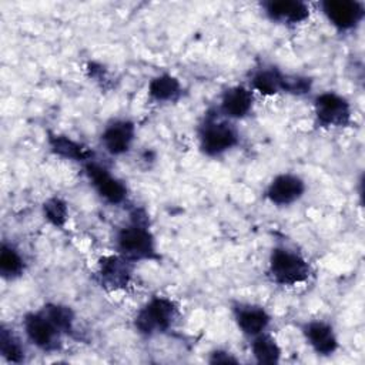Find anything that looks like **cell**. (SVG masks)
<instances>
[{"label":"cell","mask_w":365,"mask_h":365,"mask_svg":"<svg viewBox=\"0 0 365 365\" xmlns=\"http://www.w3.org/2000/svg\"><path fill=\"white\" fill-rule=\"evenodd\" d=\"M265 16L279 24L297 26L309 17V6L297 0H271L261 4Z\"/></svg>","instance_id":"obj_11"},{"label":"cell","mask_w":365,"mask_h":365,"mask_svg":"<svg viewBox=\"0 0 365 365\" xmlns=\"http://www.w3.org/2000/svg\"><path fill=\"white\" fill-rule=\"evenodd\" d=\"M24 272V259L21 254L6 242L1 244L0 250V274L6 279L19 278Z\"/></svg>","instance_id":"obj_20"},{"label":"cell","mask_w":365,"mask_h":365,"mask_svg":"<svg viewBox=\"0 0 365 365\" xmlns=\"http://www.w3.org/2000/svg\"><path fill=\"white\" fill-rule=\"evenodd\" d=\"M305 192V182L301 177L291 173L275 175L265 188L267 200L278 207L298 201Z\"/></svg>","instance_id":"obj_9"},{"label":"cell","mask_w":365,"mask_h":365,"mask_svg":"<svg viewBox=\"0 0 365 365\" xmlns=\"http://www.w3.org/2000/svg\"><path fill=\"white\" fill-rule=\"evenodd\" d=\"M47 143H48L51 153H54L56 155L66 158V160L87 163L93 157V151L88 147L70 138L68 135L48 134Z\"/></svg>","instance_id":"obj_16"},{"label":"cell","mask_w":365,"mask_h":365,"mask_svg":"<svg viewBox=\"0 0 365 365\" xmlns=\"http://www.w3.org/2000/svg\"><path fill=\"white\" fill-rule=\"evenodd\" d=\"M268 274L274 282L291 287L307 281L311 275V268L299 252L285 247H277L269 255Z\"/></svg>","instance_id":"obj_1"},{"label":"cell","mask_w":365,"mask_h":365,"mask_svg":"<svg viewBox=\"0 0 365 365\" xmlns=\"http://www.w3.org/2000/svg\"><path fill=\"white\" fill-rule=\"evenodd\" d=\"M43 214H44V218L53 227L63 228L68 218V208H67V204L61 198L51 197L47 201H44Z\"/></svg>","instance_id":"obj_23"},{"label":"cell","mask_w":365,"mask_h":365,"mask_svg":"<svg viewBox=\"0 0 365 365\" xmlns=\"http://www.w3.org/2000/svg\"><path fill=\"white\" fill-rule=\"evenodd\" d=\"M135 138V125L130 120H114L101 133V144L111 155L125 154Z\"/></svg>","instance_id":"obj_12"},{"label":"cell","mask_w":365,"mask_h":365,"mask_svg":"<svg viewBox=\"0 0 365 365\" xmlns=\"http://www.w3.org/2000/svg\"><path fill=\"white\" fill-rule=\"evenodd\" d=\"M177 305L167 297H153L137 312L135 329L147 336L165 332L177 318Z\"/></svg>","instance_id":"obj_4"},{"label":"cell","mask_w":365,"mask_h":365,"mask_svg":"<svg viewBox=\"0 0 365 365\" xmlns=\"http://www.w3.org/2000/svg\"><path fill=\"white\" fill-rule=\"evenodd\" d=\"M234 319L238 329L251 338L262 334L271 322L267 309L254 304H237L234 307Z\"/></svg>","instance_id":"obj_14"},{"label":"cell","mask_w":365,"mask_h":365,"mask_svg":"<svg viewBox=\"0 0 365 365\" xmlns=\"http://www.w3.org/2000/svg\"><path fill=\"white\" fill-rule=\"evenodd\" d=\"M251 352L258 364H277L281 359V348L278 342L265 332L252 336Z\"/></svg>","instance_id":"obj_19"},{"label":"cell","mask_w":365,"mask_h":365,"mask_svg":"<svg viewBox=\"0 0 365 365\" xmlns=\"http://www.w3.org/2000/svg\"><path fill=\"white\" fill-rule=\"evenodd\" d=\"M23 328L30 342L38 349L51 352L60 348L63 334L44 315L41 309L36 312H29L23 319Z\"/></svg>","instance_id":"obj_6"},{"label":"cell","mask_w":365,"mask_h":365,"mask_svg":"<svg viewBox=\"0 0 365 365\" xmlns=\"http://www.w3.org/2000/svg\"><path fill=\"white\" fill-rule=\"evenodd\" d=\"M211 364H237V358L232 356V354H230L228 351H222V349H215L210 354V359Z\"/></svg>","instance_id":"obj_24"},{"label":"cell","mask_w":365,"mask_h":365,"mask_svg":"<svg viewBox=\"0 0 365 365\" xmlns=\"http://www.w3.org/2000/svg\"><path fill=\"white\" fill-rule=\"evenodd\" d=\"M314 115L321 127H346L352 121L349 101L335 91H324L315 97Z\"/></svg>","instance_id":"obj_5"},{"label":"cell","mask_w":365,"mask_h":365,"mask_svg":"<svg viewBox=\"0 0 365 365\" xmlns=\"http://www.w3.org/2000/svg\"><path fill=\"white\" fill-rule=\"evenodd\" d=\"M321 10L329 24L339 31L356 29L365 16V4L354 0H327L321 3Z\"/></svg>","instance_id":"obj_7"},{"label":"cell","mask_w":365,"mask_h":365,"mask_svg":"<svg viewBox=\"0 0 365 365\" xmlns=\"http://www.w3.org/2000/svg\"><path fill=\"white\" fill-rule=\"evenodd\" d=\"M198 141L205 155L217 157L234 148L240 141V134L235 127L217 114H205L198 131Z\"/></svg>","instance_id":"obj_3"},{"label":"cell","mask_w":365,"mask_h":365,"mask_svg":"<svg viewBox=\"0 0 365 365\" xmlns=\"http://www.w3.org/2000/svg\"><path fill=\"white\" fill-rule=\"evenodd\" d=\"M115 248L120 255L130 259H153L157 257L155 240L147 225L141 221H133L121 227L115 234Z\"/></svg>","instance_id":"obj_2"},{"label":"cell","mask_w":365,"mask_h":365,"mask_svg":"<svg viewBox=\"0 0 365 365\" xmlns=\"http://www.w3.org/2000/svg\"><path fill=\"white\" fill-rule=\"evenodd\" d=\"M86 174L97 191V194L107 201L108 204L117 205L121 204L127 198V187L125 184L114 177L106 167L98 163L87 161L86 163Z\"/></svg>","instance_id":"obj_8"},{"label":"cell","mask_w":365,"mask_h":365,"mask_svg":"<svg viewBox=\"0 0 365 365\" xmlns=\"http://www.w3.org/2000/svg\"><path fill=\"white\" fill-rule=\"evenodd\" d=\"M182 87L177 77L163 73L153 77L148 83V96L157 103H171L178 100Z\"/></svg>","instance_id":"obj_17"},{"label":"cell","mask_w":365,"mask_h":365,"mask_svg":"<svg viewBox=\"0 0 365 365\" xmlns=\"http://www.w3.org/2000/svg\"><path fill=\"white\" fill-rule=\"evenodd\" d=\"M252 104V90L244 86H234L224 91L220 103V113L228 118H244L251 113Z\"/></svg>","instance_id":"obj_15"},{"label":"cell","mask_w":365,"mask_h":365,"mask_svg":"<svg viewBox=\"0 0 365 365\" xmlns=\"http://www.w3.org/2000/svg\"><path fill=\"white\" fill-rule=\"evenodd\" d=\"M0 354L7 362L13 364H19L24 359V349L20 341L13 331L7 329L6 327H1L0 331Z\"/></svg>","instance_id":"obj_22"},{"label":"cell","mask_w":365,"mask_h":365,"mask_svg":"<svg viewBox=\"0 0 365 365\" xmlns=\"http://www.w3.org/2000/svg\"><path fill=\"white\" fill-rule=\"evenodd\" d=\"M100 284L110 289L125 288L131 278V261L123 255H106L98 261Z\"/></svg>","instance_id":"obj_10"},{"label":"cell","mask_w":365,"mask_h":365,"mask_svg":"<svg viewBox=\"0 0 365 365\" xmlns=\"http://www.w3.org/2000/svg\"><path fill=\"white\" fill-rule=\"evenodd\" d=\"M301 331L307 344L318 355H332L338 349V338L331 324L321 319H312L305 322Z\"/></svg>","instance_id":"obj_13"},{"label":"cell","mask_w":365,"mask_h":365,"mask_svg":"<svg viewBox=\"0 0 365 365\" xmlns=\"http://www.w3.org/2000/svg\"><path fill=\"white\" fill-rule=\"evenodd\" d=\"M284 73L275 67H264L257 70L250 81L251 90L258 91L262 96H274L282 93Z\"/></svg>","instance_id":"obj_18"},{"label":"cell","mask_w":365,"mask_h":365,"mask_svg":"<svg viewBox=\"0 0 365 365\" xmlns=\"http://www.w3.org/2000/svg\"><path fill=\"white\" fill-rule=\"evenodd\" d=\"M41 311L56 325V328L63 335H71L73 334V331H74V312L71 311L70 307L48 302L41 308Z\"/></svg>","instance_id":"obj_21"}]
</instances>
